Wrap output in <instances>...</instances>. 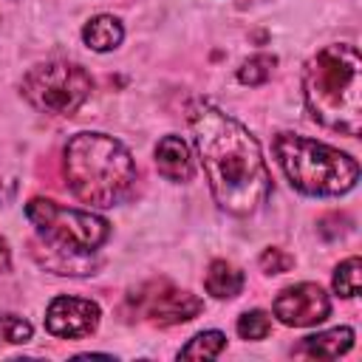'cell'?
<instances>
[{"label": "cell", "mask_w": 362, "mask_h": 362, "mask_svg": "<svg viewBox=\"0 0 362 362\" xmlns=\"http://www.w3.org/2000/svg\"><path fill=\"white\" fill-rule=\"evenodd\" d=\"M226 345V337L221 331H201L195 334L181 351H178V359H215Z\"/></svg>", "instance_id": "cell-14"}, {"label": "cell", "mask_w": 362, "mask_h": 362, "mask_svg": "<svg viewBox=\"0 0 362 362\" xmlns=\"http://www.w3.org/2000/svg\"><path fill=\"white\" fill-rule=\"evenodd\" d=\"M99 320V305L82 297H54L45 308V331L62 339H82L93 334Z\"/></svg>", "instance_id": "cell-9"}, {"label": "cell", "mask_w": 362, "mask_h": 362, "mask_svg": "<svg viewBox=\"0 0 362 362\" xmlns=\"http://www.w3.org/2000/svg\"><path fill=\"white\" fill-rule=\"evenodd\" d=\"M204 286L212 297L218 300H232L240 294L243 288V272L226 260H212L209 269H206V277H204Z\"/></svg>", "instance_id": "cell-13"}, {"label": "cell", "mask_w": 362, "mask_h": 362, "mask_svg": "<svg viewBox=\"0 0 362 362\" xmlns=\"http://www.w3.org/2000/svg\"><path fill=\"white\" fill-rule=\"evenodd\" d=\"M235 328H238L240 339H263L272 331V317L266 311H260V308H252V311H243L238 317Z\"/></svg>", "instance_id": "cell-17"}, {"label": "cell", "mask_w": 362, "mask_h": 362, "mask_svg": "<svg viewBox=\"0 0 362 362\" xmlns=\"http://www.w3.org/2000/svg\"><path fill=\"white\" fill-rule=\"evenodd\" d=\"M359 283H362V263L359 257H348L334 269L331 286L339 297H356L359 294Z\"/></svg>", "instance_id": "cell-16"}, {"label": "cell", "mask_w": 362, "mask_h": 362, "mask_svg": "<svg viewBox=\"0 0 362 362\" xmlns=\"http://www.w3.org/2000/svg\"><path fill=\"white\" fill-rule=\"evenodd\" d=\"M274 65H277V57L274 54H252L249 59L240 62L238 68V79L243 85H263L272 74H274Z\"/></svg>", "instance_id": "cell-15"}, {"label": "cell", "mask_w": 362, "mask_h": 362, "mask_svg": "<svg viewBox=\"0 0 362 362\" xmlns=\"http://www.w3.org/2000/svg\"><path fill=\"white\" fill-rule=\"evenodd\" d=\"M62 156L68 187L82 204L113 206L124 201L136 184L130 150L107 133H76L68 139Z\"/></svg>", "instance_id": "cell-3"}, {"label": "cell", "mask_w": 362, "mask_h": 362, "mask_svg": "<svg viewBox=\"0 0 362 362\" xmlns=\"http://www.w3.org/2000/svg\"><path fill=\"white\" fill-rule=\"evenodd\" d=\"M187 119L215 204L240 218L257 212L272 189V175L257 139L206 99H195L187 107Z\"/></svg>", "instance_id": "cell-1"}, {"label": "cell", "mask_w": 362, "mask_h": 362, "mask_svg": "<svg viewBox=\"0 0 362 362\" xmlns=\"http://www.w3.org/2000/svg\"><path fill=\"white\" fill-rule=\"evenodd\" d=\"M122 40H124V28L113 14H96L82 25V42L96 54L119 48Z\"/></svg>", "instance_id": "cell-12"}, {"label": "cell", "mask_w": 362, "mask_h": 362, "mask_svg": "<svg viewBox=\"0 0 362 362\" xmlns=\"http://www.w3.org/2000/svg\"><path fill=\"white\" fill-rule=\"evenodd\" d=\"M351 345H354V331L348 325H337V328L305 337L300 351L305 356H314V359H339L342 354L351 351Z\"/></svg>", "instance_id": "cell-11"}, {"label": "cell", "mask_w": 362, "mask_h": 362, "mask_svg": "<svg viewBox=\"0 0 362 362\" xmlns=\"http://www.w3.org/2000/svg\"><path fill=\"white\" fill-rule=\"evenodd\" d=\"M90 90H93L90 74L82 65L68 62V59L40 62L28 68V74L20 82V93L25 96V102L34 110L51 113V116L76 113L88 102Z\"/></svg>", "instance_id": "cell-6"}, {"label": "cell", "mask_w": 362, "mask_h": 362, "mask_svg": "<svg viewBox=\"0 0 362 362\" xmlns=\"http://www.w3.org/2000/svg\"><path fill=\"white\" fill-rule=\"evenodd\" d=\"M274 156L288 184L303 195H345L359 181V164L348 153L300 133H280L274 139Z\"/></svg>", "instance_id": "cell-5"}, {"label": "cell", "mask_w": 362, "mask_h": 362, "mask_svg": "<svg viewBox=\"0 0 362 362\" xmlns=\"http://www.w3.org/2000/svg\"><path fill=\"white\" fill-rule=\"evenodd\" d=\"M124 311L133 320L167 328V325L189 322L192 317H198L204 311V300L189 294L187 288H178L170 280L158 277V280H147L139 288L127 291Z\"/></svg>", "instance_id": "cell-7"}, {"label": "cell", "mask_w": 362, "mask_h": 362, "mask_svg": "<svg viewBox=\"0 0 362 362\" xmlns=\"http://www.w3.org/2000/svg\"><path fill=\"white\" fill-rule=\"evenodd\" d=\"M257 263H260V269H263L266 274H283V272H288V269L294 266V257L286 255V252L277 249V246H269V249H263V255L257 257Z\"/></svg>", "instance_id": "cell-19"}, {"label": "cell", "mask_w": 362, "mask_h": 362, "mask_svg": "<svg viewBox=\"0 0 362 362\" xmlns=\"http://www.w3.org/2000/svg\"><path fill=\"white\" fill-rule=\"evenodd\" d=\"M25 218L51 255L42 260L45 266L57 274H93V255L110 238V223L102 215L71 209L51 198H31Z\"/></svg>", "instance_id": "cell-4"}, {"label": "cell", "mask_w": 362, "mask_h": 362, "mask_svg": "<svg viewBox=\"0 0 362 362\" xmlns=\"http://www.w3.org/2000/svg\"><path fill=\"white\" fill-rule=\"evenodd\" d=\"M303 99L314 122L342 136L362 130V57L351 42L320 48L303 71Z\"/></svg>", "instance_id": "cell-2"}, {"label": "cell", "mask_w": 362, "mask_h": 362, "mask_svg": "<svg viewBox=\"0 0 362 362\" xmlns=\"http://www.w3.org/2000/svg\"><path fill=\"white\" fill-rule=\"evenodd\" d=\"M331 314V300L317 283L286 286L274 297V317L288 328H308Z\"/></svg>", "instance_id": "cell-8"}, {"label": "cell", "mask_w": 362, "mask_h": 362, "mask_svg": "<svg viewBox=\"0 0 362 362\" xmlns=\"http://www.w3.org/2000/svg\"><path fill=\"white\" fill-rule=\"evenodd\" d=\"M34 334L31 322L17 317V314H0V339L3 342H11V345H23L28 342Z\"/></svg>", "instance_id": "cell-18"}, {"label": "cell", "mask_w": 362, "mask_h": 362, "mask_svg": "<svg viewBox=\"0 0 362 362\" xmlns=\"http://www.w3.org/2000/svg\"><path fill=\"white\" fill-rule=\"evenodd\" d=\"M156 167L167 181H175V184L189 181L195 175V161H192L189 144L175 133L164 136L156 144Z\"/></svg>", "instance_id": "cell-10"}, {"label": "cell", "mask_w": 362, "mask_h": 362, "mask_svg": "<svg viewBox=\"0 0 362 362\" xmlns=\"http://www.w3.org/2000/svg\"><path fill=\"white\" fill-rule=\"evenodd\" d=\"M11 269V252H8V243L6 238H0V274Z\"/></svg>", "instance_id": "cell-20"}]
</instances>
